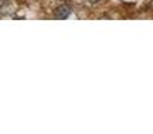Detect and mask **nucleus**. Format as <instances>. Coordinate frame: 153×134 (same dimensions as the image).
Segmentation results:
<instances>
[{
	"label": "nucleus",
	"mask_w": 153,
	"mask_h": 134,
	"mask_svg": "<svg viewBox=\"0 0 153 134\" xmlns=\"http://www.w3.org/2000/svg\"><path fill=\"white\" fill-rule=\"evenodd\" d=\"M70 13H71V8L66 4H62L55 8V11H54V18L59 19V20H63V19L69 18Z\"/></svg>",
	"instance_id": "obj_1"
},
{
	"label": "nucleus",
	"mask_w": 153,
	"mask_h": 134,
	"mask_svg": "<svg viewBox=\"0 0 153 134\" xmlns=\"http://www.w3.org/2000/svg\"><path fill=\"white\" fill-rule=\"evenodd\" d=\"M89 1H91V3H95V1H98V0H89Z\"/></svg>",
	"instance_id": "obj_2"
}]
</instances>
